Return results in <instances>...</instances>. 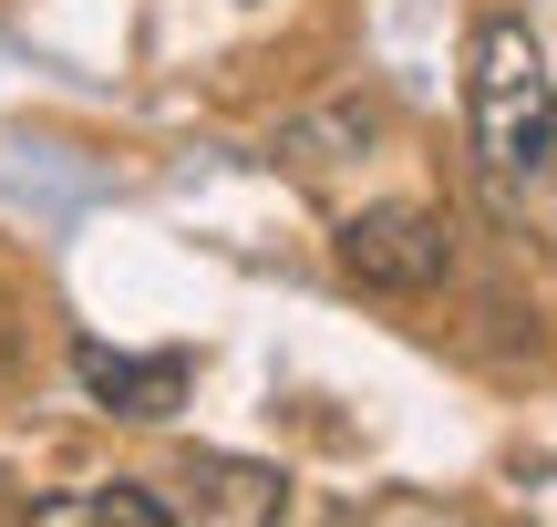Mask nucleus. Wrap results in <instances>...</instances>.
<instances>
[{
	"label": "nucleus",
	"instance_id": "nucleus-1",
	"mask_svg": "<svg viewBox=\"0 0 557 527\" xmlns=\"http://www.w3.org/2000/svg\"><path fill=\"white\" fill-rule=\"evenodd\" d=\"M465 124H475V156L496 186L537 197L557 186V73L537 52L527 21H475V52H465Z\"/></svg>",
	"mask_w": 557,
	"mask_h": 527
},
{
	"label": "nucleus",
	"instance_id": "nucleus-2",
	"mask_svg": "<svg viewBox=\"0 0 557 527\" xmlns=\"http://www.w3.org/2000/svg\"><path fill=\"white\" fill-rule=\"evenodd\" d=\"M341 269L382 301H423L455 269V228L434 207H361V218H341Z\"/></svg>",
	"mask_w": 557,
	"mask_h": 527
},
{
	"label": "nucleus",
	"instance_id": "nucleus-3",
	"mask_svg": "<svg viewBox=\"0 0 557 527\" xmlns=\"http://www.w3.org/2000/svg\"><path fill=\"white\" fill-rule=\"evenodd\" d=\"M73 372L103 414L124 425H156V414L186 404V352H114V342H73Z\"/></svg>",
	"mask_w": 557,
	"mask_h": 527
},
{
	"label": "nucleus",
	"instance_id": "nucleus-4",
	"mask_svg": "<svg viewBox=\"0 0 557 527\" xmlns=\"http://www.w3.org/2000/svg\"><path fill=\"white\" fill-rule=\"evenodd\" d=\"M186 487H197V517H238V527H259V517L289 507V476L278 466H238V455H197Z\"/></svg>",
	"mask_w": 557,
	"mask_h": 527
},
{
	"label": "nucleus",
	"instance_id": "nucleus-5",
	"mask_svg": "<svg viewBox=\"0 0 557 527\" xmlns=\"http://www.w3.org/2000/svg\"><path fill=\"white\" fill-rule=\"evenodd\" d=\"M32 517H41V527H176V517H165V497H145V487H94V497H41Z\"/></svg>",
	"mask_w": 557,
	"mask_h": 527
}]
</instances>
